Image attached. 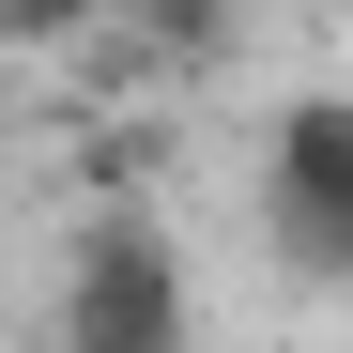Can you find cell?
<instances>
[{"mask_svg": "<svg viewBox=\"0 0 353 353\" xmlns=\"http://www.w3.org/2000/svg\"><path fill=\"white\" fill-rule=\"evenodd\" d=\"M62 353H185V261L139 215H108L62 276Z\"/></svg>", "mask_w": 353, "mask_h": 353, "instance_id": "obj_1", "label": "cell"}, {"mask_svg": "<svg viewBox=\"0 0 353 353\" xmlns=\"http://www.w3.org/2000/svg\"><path fill=\"white\" fill-rule=\"evenodd\" d=\"M261 215L292 261H353V92H292L276 108V154H261Z\"/></svg>", "mask_w": 353, "mask_h": 353, "instance_id": "obj_2", "label": "cell"}]
</instances>
